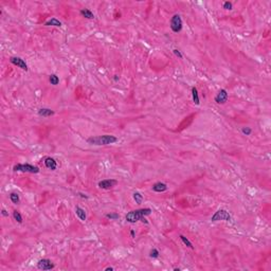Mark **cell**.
Listing matches in <instances>:
<instances>
[{
    "instance_id": "6da1fadb",
    "label": "cell",
    "mask_w": 271,
    "mask_h": 271,
    "mask_svg": "<svg viewBox=\"0 0 271 271\" xmlns=\"http://www.w3.org/2000/svg\"><path fill=\"white\" fill-rule=\"evenodd\" d=\"M118 141V138L112 134H103V136H96V137H90L87 139V142L91 145H109L113 144Z\"/></svg>"
},
{
    "instance_id": "7a4b0ae2",
    "label": "cell",
    "mask_w": 271,
    "mask_h": 271,
    "mask_svg": "<svg viewBox=\"0 0 271 271\" xmlns=\"http://www.w3.org/2000/svg\"><path fill=\"white\" fill-rule=\"evenodd\" d=\"M152 209L150 208H145V209H138V210H134V211H130L126 214L125 216V219L126 221L130 223H134L137 221L141 220L142 218L145 217V216H148L152 214Z\"/></svg>"
},
{
    "instance_id": "3957f363",
    "label": "cell",
    "mask_w": 271,
    "mask_h": 271,
    "mask_svg": "<svg viewBox=\"0 0 271 271\" xmlns=\"http://www.w3.org/2000/svg\"><path fill=\"white\" fill-rule=\"evenodd\" d=\"M231 219H232V218H231L230 213H229L228 211L223 210V209L216 211V212L212 215V217H211V221H212V223H216V221H219V220L231 221Z\"/></svg>"
},
{
    "instance_id": "277c9868",
    "label": "cell",
    "mask_w": 271,
    "mask_h": 271,
    "mask_svg": "<svg viewBox=\"0 0 271 271\" xmlns=\"http://www.w3.org/2000/svg\"><path fill=\"white\" fill-rule=\"evenodd\" d=\"M14 172H22V173H31V174H38L39 168L32 164H16L13 167Z\"/></svg>"
},
{
    "instance_id": "5b68a950",
    "label": "cell",
    "mask_w": 271,
    "mask_h": 271,
    "mask_svg": "<svg viewBox=\"0 0 271 271\" xmlns=\"http://www.w3.org/2000/svg\"><path fill=\"white\" fill-rule=\"evenodd\" d=\"M183 22L181 19V16L179 14H175L171 18V29L174 33H179L180 31L182 30Z\"/></svg>"
},
{
    "instance_id": "8992f818",
    "label": "cell",
    "mask_w": 271,
    "mask_h": 271,
    "mask_svg": "<svg viewBox=\"0 0 271 271\" xmlns=\"http://www.w3.org/2000/svg\"><path fill=\"white\" fill-rule=\"evenodd\" d=\"M118 184V181L114 179H104V180H101L99 182V188L102 189V190H109V189L113 188L116 185Z\"/></svg>"
},
{
    "instance_id": "52a82bcc",
    "label": "cell",
    "mask_w": 271,
    "mask_h": 271,
    "mask_svg": "<svg viewBox=\"0 0 271 271\" xmlns=\"http://www.w3.org/2000/svg\"><path fill=\"white\" fill-rule=\"evenodd\" d=\"M54 267H55V265L48 259H43L37 263V268L40 269V270H51Z\"/></svg>"
},
{
    "instance_id": "ba28073f",
    "label": "cell",
    "mask_w": 271,
    "mask_h": 271,
    "mask_svg": "<svg viewBox=\"0 0 271 271\" xmlns=\"http://www.w3.org/2000/svg\"><path fill=\"white\" fill-rule=\"evenodd\" d=\"M228 98H229V93L225 89H220L218 93L216 94L215 96V102L217 104H225V102L228 101Z\"/></svg>"
},
{
    "instance_id": "9c48e42d",
    "label": "cell",
    "mask_w": 271,
    "mask_h": 271,
    "mask_svg": "<svg viewBox=\"0 0 271 271\" xmlns=\"http://www.w3.org/2000/svg\"><path fill=\"white\" fill-rule=\"evenodd\" d=\"M10 61L13 64V65H15V66L19 67L20 69H22V70L25 71H28V65H27V63L25 61V59H22L21 57H11L10 59Z\"/></svg>"
},
{
    "instance_id": "30bf717a",
    "label": "cell",
    "mask_w": 271,
    "mask_h": 271,
    "mask_svg": "<svg viewBox=\"0 0 271 271\" xmlns=\"http://www.w3.org/2000/svg\"><path fill=\"white\" fill-rule=\"evenodd\" d=\"M43 162H45V165H46L47 168H49L51 171H55L56 167H57V163H56L55 159H53V158L51 157H47Z\"/></svg>"
},
{
    "instance_id": "8fae6325",
    "label": "cell",
    "mask_w": 271,
    "mask_h": 271,
    "mask_svg": "<svg viewBox=\"0 0 271 271\" xmlns=\"http://www.w3.org/2000/svg\"><path fill=\"white\" fill-rule=\"evenodd\" d=\"M152 191L156 193H162L167 190V185L163 182H156L152 186Z\"/></svg>"
},
{
    "instance_id": "7c38bea8",
    "label": "cell",
    "mask_w": 271,
    "mask_h": 271,
    "mask_svg": "<svg viewBox=\"0 0 271 271\" xmlns=\"http://www.w3.org/2000/svg\"><path fill=\"white\" fill-rule=\"evenodd\" d=\"M38 114H39L40 117L49 118V117H51V116H54L55 112H54V110H52V109H50V108H40L38 110Z\"/></svg>"
},
{
    "instance_id": "4fadbf2b",
    "label": "cell",
    "mask_w": 271,
    "mask_h": 271,
    "mask_svg": "<svg viewBox=\"0 0 271 271\" xmlns=\"http://www.w3.org/2000/svg\"><path fill=\"white\" fill-rule=\"evenodd\" d=\"M45 25H46V27H57V28H61V22L57 19V18L53 17V18H51V19H49L48 21H46V22H45Z\"/></svg>"
},
{
    "instance_id": "5bb4252c",
    "label": "cell",
    "mask_w": 271,
    "mask_h": 271,
    "mask_svg": "<svg viewBox=\"0 0 271 271\" xmlns=\"http://www.w3.org/2000/svg\"><path fill=\"white\" fill-rule=\"evenodd\" d=\"M75 214L76 216L81 219L82 221H85L87 219V215H86V212L84 209H82L81 207H76L75 208Z\"/></svg>"
},
{
    "instance_id": "9a60e30c",
    "label": "cell",
    "mask_w": 271,
    "mask_h": 271,
    "mask_svg": "<svg viewBox=\"0 0 271 271\" xmlns=\"http://www.w3.org/2000/svg\"><path fill=\"white\" fill-rule=\"evenodd\" d=\"M192 98L194 104L195 105L200 104V99H199V94H198V90L196 87H192Z\"/></svg>"
},
{
    "instance_id": "2e32d148",
    "label": "cell",
    "mask_w": 271,
    "mask_h": 271,
    "mask_svg": "<svg viewBox=\"0 0 271 271\" xmlns=\"http://www.w3.org/2000/svg\"><path fill=\"white\" fill-rule=\"evenodd\" d=\"M79 13H81V15L83 16V17L87 18V19H93L94 18L93 13H92L90 10H88V9H83V10H81Z\"/></svg>"
},
{
    "instance_id": "e0dca14e",
    "label": "cell",
    "mask_w": 271,
    "mask_h": 271,
    "mask_svg": "<svg viewBox=\"0 0 271 271\" xmlns=\"http://www.w3.org/2000/svg\"><path fill=\"white\" fill-rule=\"evenodd\" d=\"M132 197H134V200L136 201V203H138V205H141V203L143 202V196H142L141 193L134 192V194H132Z\"/></svg>"
},
{
    "instance_id": "ac0fdd59",
    "label": "cell",
    "mask_w": 271,
    "mask_h": 271,
    "mask_svg": "<svg viewBox=\"0 0 271 271\" xmlns=\"http://www.w3.org/2000/svg\"><path fill=\"white\" fill-rule=\"evenodd\" d=\"M49 82L51 83V85L56 86V85H59V77L56 75V74H51V75L49 76Z\"/></svg>"
},
{
    "instance_id": "d6986e66",
    "label": "cell",
    "mask_w": 271,
    "mask_h": 271,
    "mask_svg": "<svg viewBox=\"0 0 271 271\" xmlns=\"http://www.w3.org/2000/svg\"><path fill=\"white\" fill-rule=\"evenodd\" d=\"M10 200L12 201L14 205H17V203H19V201H20V198H19V195H18L17 193H11Z\"/></svg>"
},
{
    "instance_id": "ffe728a7",
    "label": "cell",
    "mask_w": 271,
    "mask_h": 271,
    "mask_svg": "<svg viewBox=\"0 0 271 271\" xmlns=\"http://www.w3.org/2000/svg\"><path fill=\"white\" fill-rule=\"evenodd\" d=\"M13 216H14V219L17 221L18 223H22V216L18 211H14L13 212Z\"/></svg>"
},
{
    "instance_id": "44dd1931",
    "label": "cell",
    "mask_w": 271,
    "mask_h": 271,
    "mask_svg": "<svg viewBox=\"0 0 271 271\" xmlns=\"http://www.w3.org/2000/svg\"><path fill=\"white\" fill-rule=\"evenodd\" d=\"M180 239L182 241V243L184 244V245H185V246H186V247H189V248H191V249H193V248H194V247H193V245H192V243H191V241H189L188 238L185 237L184 235H180Z\"/></svg>"
},
{
    "instance_id": "7402d4cb",
    "label": "cell",
    "mask_w": 271,
    "mask_h": 271,
    "mask_svg": "<svg viewBox=\"0 0 271 271\" xmlns=\"http://www.w3.org/2000/svg\"><path fill=\"white\" fill-rule=\"evenodd\" d=\"M119 214H117V213H110V214H106V218H108V219H110V220H117V219H119Z\"/></svg>"
},
{
    "instance_id": "603a6c76",
    "label": "cell",
    "mask_w": 271,
    "mask_h": 271,
    "mask_svg": "<svg viewBox=\"0 0 271 271\" xmlns=\"http://www.w3.org/2000/svg\"><path fill=\"white\" fill-rule=\"evenodd\" d=\"M159 251H158V249H156V248H154V249H152L150 250V256L152 257V259H157L158 256H159Z\"/></svg>"
},
{
    "instance_id": "cb8c5ba5",
    "label": "cell",
    "mask_w": 271,
    "mask_h": 271,
    "mask_svg": "<svg viewBox=\"0 0 271 271\" xmlns=\"http://www.w3.org/2000/svg\"><path fill=\"white\" fill-rule=\"evenodd\" d=\"M223 8L225 9V10L231 11L232 9H233V4H232V2H230V1H225V2H223Z\"/></svg>"
},
{
    "instance_id": "d4e9b609",
    "label": "cell",
    "mask_w": 271,
    "mask_h": 271,
    "mask_svg": "<svg viewBox=\"0 0 271 271\" xmlns=\"http://www.w3.org/2000/svg\"><path fill=\"white\" fill-rule=\"evenodd\" d=\"M241 132H243V134H245V136H250L251 132H252V129H251L250 127H243V128H241Z\"/></svg>"
},
{
    "instance_id": "484cf974",
    "label": "cell",
    "mask_w": 271,
    "mask_h": 271,
    "mask_svg": "<svg viewBox=\"0 0 271 271\" xmlns=\"http://www.w3.org/2000/svg\"><path fill=\"white\" fill-rule=\"evenodd\" d=\"M173 52H174V54H175L177 57H179V59H183V55L181 54V52H180L179 50H177V49H175V50H173Z\"/></svg>"
},
{
    "instance_id": "4316f807",
    "label": "cell",
    "mask_w": 271,
    "mask_h": 271,
    "mask_svg": "<svg viewBox=\"0 0 271 271\" xmlns=\"http://www.w3.org/2000/svg\"><path fill=\"white\" fill-rule=\"evenodd\" d=\"M1 214H2V215L4 216V217H8V216H9V213L7 212V211H5L4 209H2V210H1Z\"/></svg>"
},
{
    "instance_id": "83f0119b",
    "label": "cell",
    "mask_w": 271,
    "mask_h": 271,
    "mask_svg": "<svg viewBox=\"0 0 271 271\" xmlns=\"http://www.w3.org/2000/svg\"><path fill=\"white\" fill-rule=\"evenodd\" d=\"M130 235H132V238H134V237H136V232H134V230H132V231H130Z\"/></svg>"
},
{
    "instance_id": "f1b7e54d",
    "label": "cell",
    "mask_w": 271,
    "mask_h": 271,
    "mask_svg": "<svg viewBox=\"0 0 271 271\" xmlns=\"http://www.w3.org/2000/svg\"><path fill=\"white\" fill-rule=\"evenodd\" d=\"M108 270H114V268L113 267H106V268H105V271H108Z\"/></svg>"
},
{
    "instance_id": "f546056e",
    "label": "cell",
    "mask_w": 271,
    "mask_h": 271,
    "mask_svg": "<svg viewBox=\"0 0 271 271\" xmlns=\"http://www.w3.org/2000/svg\"><path fill=\"white\" fill-rule=\"evenodd\" d=\"M113 79H114V82H118L120 79V77L118 75H114V77H113Z\"/></svg>"
},
{
    "instance_id": "4dcf8cb0",
    "label": "cell",
    "mask_w": 271,
    "mask_h": 271,
    "mask_svg": "<svg viewBox=\"0 0 271 271\" xmlns=\"http://www.w3.org/2000/svg\"><path fill=\"white\" fill-rule=\"evenodd\" d=\"M174 270H175V271H180V269L179 268H174Z\"/></svg>"
}]
</instances>
